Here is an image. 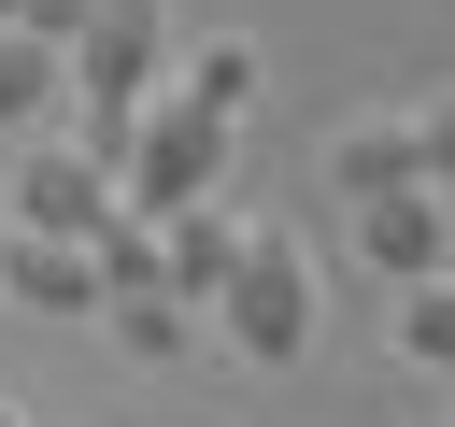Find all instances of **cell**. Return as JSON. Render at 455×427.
Returning <instances> with one entry per match:
<instances>
[{
  "mask_svg": "<svg viewBox=\"0 0 455 427\" xmlns=\"http://www.w3.org/2000/svg\"><path fill=\"white\" fill-rule=\"evenodd\" d=\"M313 313H327V299H313V242H299V228H256L242 270H228V299H213V342H228L242 370H299V356H313Z\"/></svg>",
  "mask_w": 455,
  "mask_h": 427,
  "instance_id": "1",
  "label": "cell"
},
{
  "mask_svg": "<svg viewBox=\"0 0 455 427\" xmlns=\"http://www.w3.org/2000/svg\"><path fill=\"white\" fill-rule=\"evenodd\" d=\"M171 85V0H85V28H71V100H85V142L114 157L128 142V114Z\"/></svg>",
  "mask_w": 455,
  "mask_h": 427,
  "instance_id": "2",
  "label": "cell"
},
{
  "mask_svg": "<svg viewBox=\"0 0 455 427\" xmlns=\"http://www.w3.org/2000/svg\"><path fill=\"white\" fill-rule=\"evenodd\" d=\"M114 199H128V214H199V199H228V128L156 85V100L128 114V142H114Z\"/></svg>",
  "mask_w": 455,
  "mask_h": 427,
  "instance_id": "3",
  "label": "cell"
},
{
  "mask_svg": "<svg viewBox=\"0 0 455 427\" xmlns=\"http://www.w3.org/2000/svg\"><path fill=\"white\" fill-rule=\"evenodd\" d=\"M128 199H114V157L100 142H28L14 157V228H43V242H100Z\"/></svg>",
  "mask_w": 455,
  "mask_h": 427,
  "instance_id": "4",
  "label": "cell"
},
{
  "mask_svg": "<svg viewBox=\"0 0 455 427\" xmlns=\"http://www.w3.org/2000/svg\"><path fill=\"white\" fill-rule=\"evenodd\" d=\"M313 171L341 185V214H370V199H398V185H427V128H412V114H327V142H313Z\"/></svg>",
  "mask_w": 455,
  "mask_h": 427,
  "instance_id": "5",
  "label": "cell"
},
{
  "mask_svg": "<svg viewBox=\"0 0 455 427\" xmlns=\"http://www.w3.org/2000/svg\"><path fill=\"white\" fill-rule=\"evenodd\" d=\"M0 299L43 313V327H100V242H43V228H0Z\"/></svg>",
  "mask_w": 455,
  "mask_h": 427,
  "instance_id": "6",
  "label": "cell"
},
{
  "mask_svg": "<svg viewBox=\"0 0 455 427\" xmlns=\"http://www.w3.org/2000/svg\"><path fill=\"white\" fill-rule=\"evenodd\" d=\"M355 228V256L384 270V285H441L455 270V185H398V199H370V214H341Z\"/></svg>",
  "mask_w": 455,
  "mask_h": 427,
  "instance_id": "7",
  "label": "cell"
},
{
  "mask_svg": "<svg viewBox=\"0 0 455 427\" xmlns=\"http://www.w3.org/2000/svg\"><path fill=\"white\" fill-rule=\"evenodd\" d=\"M242 242H256V214H228V199H199V214H156L171 299H185V313H213V299H228V270H242Z\"/></svg>",
  "mask_w": 455,
  "mask_h": 427,
  "instance_id": "8",
  "label": "cell"
},
{
  "mask_svg": "<svg viewBox=\"0 0 455 427\" xmlns=\"http://www.w3.org/2000/svg\"><path fill=\"white\" fill-rule=\"evenodd\" d=\"M256 85H270V57H256L242 28H199V43H171V100H199L213 128H242V114H256Z\"/></svg>",
  "mask_w": 455,
  "mask_h": 427,
  "instance_id": "9",
  "label": "cell"
},
{
  "mask_svg": "<svg viewBox=\"0 0 455 427\" xmlns=\"http://www.w3.org/2000/svg\"><path fill=\"white\" fill-rule=\"evenodd\" d=\"M71 85V43H43V28H0V128H43V100Z\"/></svg>",
  "mask_w": 455,
  "mask_h": 427,
  "instance_id": "10",
  "label": "cell"
},
{
  "mask_svg": "<svg viewBox=\"0 0 455 427\" xmlns=\"http://www.w3.org/2000/svg\"><path fill=\"white\" fill-rule=\"evenodd\" d=\"M100 299H171V256H156V214H114V228H100Z\"/></svg>",
  "mask_w": 455,
  "mask_h": 427,
  "instance_id": "11",
  "label": "cell"
},
{
  "mask_svg": "<svg viewBox=\"0 0 455 427\" xmlns=\"http://www.w3.org/2000/svg\"><path fill=\"white\" fill-rule=\"evenodd\" d=\"M398 356H412L427 384H455V270H441V285H398Z\"/></svg>",
  "mask_w": 455,
  "mask_h": 427,
  "instance_id": "12",
  "label": "cell"
},
{
  "mask_svg": "<svg viewBox=\"0 0 455 427\" xmlns=\"http://www.w3.org/2000/svg\"><path fill=\"white\" fill-rule=\"evenodd\" d=\"M199 327H213V313H185V299H114V342H128V356H185Z\"/></svg>",
  "mask_w": 455,
  "mask_h": 427,
  "instance_id": "13",
  "label": "cell"
},
{
  "mask_svg": "<svg viewBox=\"0 0 455 427\" xmlns=\"http://www.w3.org/2000/svg\"><path fill=\"white\" fill-rule=\"evenodd\" d=\"M412 128H427V185H455V85H427V100H412Z\"/></svg>",
  "mask_w": 455,
  "mask_h": 427,
  "instance_id": "14",
  "label": "cell"
},
{
  "mask_svg": "<svg viewBox=\"0 0 455 427\" xmlns=\"http://www.w3.org/2000/svg\"><path fill=\"white\" fill-rule=\"evenodd\" d=\"M28 28H43V43H71V28H85V0H28Z\"/></svg>",
  "mask_w": 455,
  "mask_h": 427,
  "instance_id": "15",
  "label": "cell"
},
{
  "mask_svg": "<svg viewBox=\"0 0 455 427\" xmlns=\"http://www.w3.org/2000/svg\"><path fill=\"white\" fill-rule=\"evenodd\" d=\"M0 28H28V0H0Z\"/></svg>",
  "mask_w": 455,
  "mask_h": 427,
  "instance_id": "16",
  "label": "cell"
},
{
  "mask_svg": "<svg viewBox=\"0 0 455 427\" xmlns=\"http://www.w3.org/2000/svg\"><path fill=\"white\" fill-rule=\"evenodd\" d=\"M0 427H28V413H14V399H0Z\"/></svg>",
  "mask_w": 455,
  "mask_h": 427,
  "instance_id": "17",
  "label": "cell"
},
{
  "mask_svg": "<svg viewBox=\"0 0 455 427\" xmlns=\"http://www.w3.org/2000/svg\"><path fill=\"white\" fill-rule=\"evenodd\" d=\"M441 427H455V399H441Z\"/></svg>",
  "mask_w": 455,
  "mask_h": 427,
  "instance_id": "18",
  "label": "cell"
}]
</instances>
